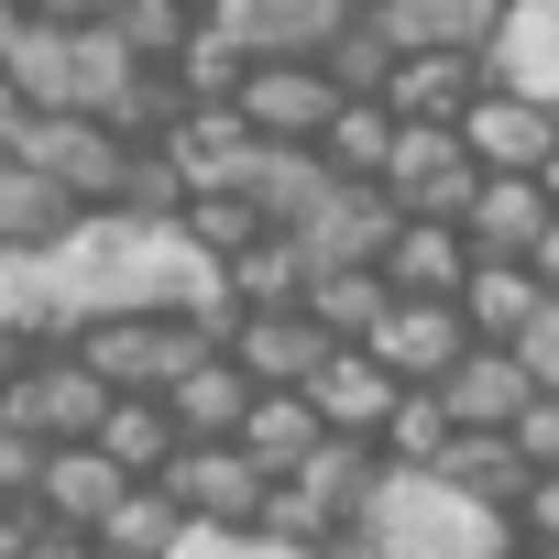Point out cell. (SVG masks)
<instances>
[{
    "label": "cell",
    "mask_w": 559,
    "mask_h": 559,
    "mask_svg": "<svg viewBox=\"0 0 559 559\" xmlns=\"http://www.w3.org/2000/svg\"><path fill=\"white\" fill-rule=\"evenodd\" d=\"M0 78H12L34 110H88V121H110V110H121V88H132L143 67H132V45L99 23V34H34Z\"/></svg>",
    "instance_id": "obj_1"
},
{
    "label": "cell",
    "mask_w": 559,
    "mask_h": 559,
    "mask_svg": "<svg viewBox=\"0 0 559 559\" xmlns=\"http://www.w3.org/2000/svg\"><path fill=\"white\" fill-rule=\"evenodd\" d=\"M67 352H78L110 395H176V384H187L219 341H209L198 319H88Z\"/></svg>",
    "instance_id": "obj_2"
},
{
    "label": "cell",
    "mask_w": 559,
    "mask_h": 559,
    "mask_svg": "<svg viewBox=\"0 0 559 559\" xmlns=\"http://www.w3.org/2000/svg\"><path fill=\"white\" fill-rule=\"evenodd\" d=\"M165 493H176L187 526H209V537H263V493H274V472H252L241 439H187L176 472H165Z\"/></svg>",
    "instance_id": "obj_3"
},
{
    "label": "cell",
    "mask_w": 559,
    "mask_h": 559,
    "mask_svg": "<svg viewBox=\"0 0 559 559\" xmlns=\"http://www.w3.org/2000/svg\"><path fill=\"white\" fill-rule=\"evenodd\" d=\"M23 165L56 176L78 209H121V187H132V143H121L110 121H88V110H45L34 143H23Z\"/></svg>",
    "instance_id": "obj_4"
},
{
    "label": "cell",
    "mask_w": 559,
    "mask_h": 559,
    "mask_svg": "<svg viewBox=\"0 0 559 559\" xmlns=\"http://www.w3.org/2000/svg\"><path fill=\"white\" fill-rule=\"evenodd\" d=\"M110 406H121V395H110V384H99V373H88L67 341H56V352L23 373V395L0 406V417H12V428H34L45 450H88V439L110 428Z\"/></svg>",
    "instance_id": "obj_5"
},
{
    "label": "cell",
    "mask_w": 559,
    "mask_h": 559,
    "mask_svg": "<svg viewBox=\"0 0 559 559\" xmlns=\"http://www.w3.org/2000/svg\"><path fill=\"white\" fill-rule=\"evenodd\" d=\"M352 23H362V0H230V12H219V34L252 67H319Z\"/></svg>",
    "instance_id": "obj_6"
},
{
    "label": "cell",
    "mask_w": 559,
    "mask_h": 559,
    "mask_svg": "<svg viewBox=\"0 0 559 559\" xmlns=\"http://www.w3.org/2000/svg\"><path fill=\"white\" fill-rule=\"evenodd\" d=\"M395 230H406V209H395L384 187H330V198H319V219L297 230V252H308V286H319V274H384Z\"/></svg>",
    "instance_id": "obj_7"
},
{
    "label": "cell",
    "mask_w": 559,
    "mask_h": 559,
    "mask_svg": "<svg viewBox=\"0 0 559 559\" xmlns=\"http://www.w3.org/2000/svg\"><path fill=\"white\" fill-rule=\"evenodd\" d=\"M362 352H373V362H384L395 384L439 395V384H450V373H461V362H472L483 341H472V319H461L450 297H395V319H384V330H373Z\"/></svg>",
    "instance_id": "obj_8"
},
{
    "label": "cell",
    "mask_w": 559,
    "mask_h": 559,
    "mask_svg": "<svg viewBox=\"0 0 559 559\" xmlns=\"http://www.w3.org/2000/svg\"><path fill=\"white\" fill-rule=\"evenodd\" d=\"M230 110H241L274 154H319V143H330V121H341L352 99L330 88V67H252V88H241Z\"/></svg>",
    "instance_id": "obj_9"
},
{
    "label": "cell",
    "mask_w": 559,
    "mask_h": 559,
    "mask_svg": "<svg viewBox=\"0 0 559 559\" xmlns=\"http://www.w3.org/2000/svg\"><path fill=\"white\" fill-rule=\"evenodd\" d=\"M263 154H274V143H263L241 110H187V121L165 132V165L187 176V198H252Z\"/></svg>",
    "instance_id": "obj_10"
},
{
    "label": "cell",
    "mask_w": 559,
    "mask_h": 559,
    "mask_svg": "<svg viewBox=\"0 0 559 559\" xmlns=\"http://www.w3.org/2000/svg\"><path fill=\"white\" fill-rule=\"evenodd\" d=\"M330 352H341V341L319 330V308H241V330H230V362H241L263 395H308Z\"/></svg>",
    "instance_id": "obj_11"
},
{
    "label": "cell",
    "mask_w": 559,
    "mask_h": 559,
    "mask_svg": "<svg viewBox=\"0 0 559 559\" xmlns=\"http://www.w3.org/2000/svg\"><path fill=\"white\" fill-rule=\"evenodd\" d=\"M472 187H483V165H472V143H461V132H395L384 198H395L406 219H461V209H472Z\"/></svg>",
    "instance_id": "obj_12"
},
{
    "label": "cell",
    "mask_w": 559,
    "mask_h": 559,
    "mask_svg": "<svg viewBox=\"0 0 559 559\" xmlns=\"http://www.w3.org/2000/svg\"><path fill=\"white\" fill-rule=\"evenodd\" d=\"M461 143H472V165H483V176H548V154H559V110H548V99H515V88H493V78H483V99H472Z\"/></svg>",
    "instance_id": "obj_13"
},
{
    "label": "cell",
    "mask_w": 559,
    "mask_h": 559,
    "mask_svg": "<svg viewBox=\"0 0 559 559\" xmlns=\"http://www.w3.org/2000/svg\"><path fill=\"white\" fill-rule=\"evenodd\" d=\"M406 395H417V384H395L373 352H330V362H319V384H308L319 428H330V439H373V450H384V417H395Z\"/></svg>",
    "instance_id": "obj_14"
},
{
    "label": "cell",
    "mask_w": 559,
    "mask_h": 559,
    "mask_svg": "<svg viewBox=\"0 0 559 559\" xmlns=\"http://www.w3.org/2000/svg\"><path fill=\"white\" fill-rule=\"evenodd\" d=\"M121 493H132V472L88 439V450H45V483H34V515L45 526H78V537H99L110 515H121Z\"/></svg>",
    "instance_id": "obj_15"
},
{
    "label": "cell",
    "mask_w": 559,
    "mask_h": 559,
    "mask_svg": "<svg viewBox=\"0 0 559 559\" xmlns=\"http://www.w3.org/2000/svg\"><path fill=\"white\" fill-rule=\"evenodd\" d=\"M548 187L537 176H483L472 187V209H461V230H472V252L483 263H537V241H548Z\"/></svg>",
    "instance_id": "obj_16"
},
{
    "label": "cell",
    "mask_w": 559,
    "mask_h": 559,
    "mask_svg": "<svg viewBox=\"0 0 559 559\" xmlns=\"http://www.w3.org/2000/svg\"><path fill=\"white\" fill-rule=\"evenodd\" d=\"M439 406H450L461 428H526V417L548 406V384L526 373V352H472V362L439 384Z\"/></svg>",
    "instance_id": "obj_17"
},
{
    "label": "cell",
    "mask_w": 559,
    "mask_h": 559,
    "mask_svg": "<svg viewBox=\"0 0 559 559\" xmlns=\"http://www.w3.org/2000/svg\"><path fill=\"white\" fill-rule=\"evenodd\" d=\"M78 219H88V209H78L56 176H34L23 154H0V252H45V263H56Z\"/></svg>",
    "instance_id": "obj_18"
},
{
    "label": "cell",
    "mask_w": 559,
    "mask_h": 559,
    "mask_svg": "<svg viewBox=\"0 0 559 559\" xmlns=\"http://www.w3.org/2000/svg\"><path fill=\"white\" fill-rule=\"evenodd\" d=\"M472 263H483V252H472V230H461V219H406V230H395V252H384V286H395V297H450V308H461Z\"/></svg>",
    "instance_id": "obj_19"
},
{
    "label": "cell",
    "mask_w": 559,
    "mask_h": 559,
    "mask_svg": "<svg viewBox=\"0 0 559 559\" xmlns=\"http://www.w3.org/2000/svg\"><path fill=\"white\" fill-rule=\"evenodd\" d=\"M483 78L515 88V99H548V110H559V0H515L504 34H493V56H483Z\"/></svg>",
    "instance_id": "obj_20"
},
{
    "label": "cell",
    "mask_w": 559,
    "mask_h": 559,
    "mask_svg": "<svg viewBox=\"0 0 559 559\" xmlns=\"http://www.w3.org/2000/svg\"><path fill=\"white\" fill-rule=\"evenodd\" d=\"M384 23H395V45L406 56H493V34H504V0H384Z\"/></svg>",
    "instance_id": "obj_21"
},
{
    "label": "cell",
    "mask_w": 559,
    "mask_h": 559,
    "mask_svg": "<svg viewBox=\"0 0 559 559\" xmlns=\"http://www.w3.org/2000/svg\"><path fill=\"white\" fill-rule=\"evenodd\" d=\"M472 99H483V67H472V56H406L395 88H384V110H395L406 132H461Z\"/></svg>",
    "instance_id": "obj_22"
},
{
    "label": "cell",
    "mask_w": 559,
    "mask_h": 559,
    "mask_svg": "<svg viewBox=\"0 0 559 559\" xmlns=\"http://www.w3.org/2000/svg\"><path fill=\"white\" fill-rule=\"evenodd\" d=\"M439 483H450V493H472V504H493V515H515V493L537 483V461H526V439H515V428H461V439H450V461H439Z\"/></svg>",
    "instance_id": "obj_23"
},
{
    "label": "cell",
    "mask_w": 559,
    "mask_h": 559,
    "mask_svg": "<svg viewBox=\"0 0 559 559\" xmlns=\"http://www.w3.org/2000/svg\"><path fill=\"white\" fill-rule=\"evenodd\" d=\"M537 308H548L537 263H472V286H461V319H472L483 352H515V341L537 330Z\"/></svg>",
    "instance_id": "obj_24"
},
{
    "label": "cell",
    "mask_w": 559,
    "mask_h": 559,
    "mask_svg": "<svg viewBox=\"0 0 559 559\" xmlns=\"http://www.w3.org/2000/svg\"><path fill=\"white\" fill-rule=\"evenodd\" d=\"M252 395H263V384H252V373H241L230 352H209V362H198V373H187V384H176L165 406H176V428H187V439H241Z\"/></svg>",
    "instance_id": "obj_25"
},
{
    "label": "cell",
    "mask_w": 559,
    "mask_h": 559,
    "mask_svg": "<svg viewBox=\"0 0 559 559\" xmlns=\"http://www.w3.org/2000/svg\"><path fill=\"white\" fill-rule=\"evenodd\" d=\"M99 450H110L132 483H165V472H176V450H187V428H176V406H165V395H121V406H110V428H99Z\"/></svg>",
    "instance_id": "obj_26"
},
{
    "label": "cell",
    "mask_w": 559,
    "mask_h": 559,
    "mask_svg": "<svg viewBox=\"0 0 559 559\" xmlns=\"http://www.w3.org/2000/svg\"><path fill=\"white\" fill-rule=\"evenodd\" d=\"M187 537H198V526H187V504H176L165 483H132V493H121V515L99 526V559H176Z\"/></svg>",
    "instance_id": "obj_27"
},
{
    "label": "cell",
    "mask_w": 559,
    "mask_h": 559,
    "mask_svg": "<svg viewBox=\"0 0 559 559\" xmlns=\"http://www.w3.org/2000/svg\"><path fill=\"white\" fill-rule=\"evenodd\" d=\"M395 132H406V121H395L384 99H352V110L330 121V143H319V165H330L341 187H384V165H395Z\"/></svg>",
    "instance_id": "obj_28"
},
{
    "label": "cell",
    "mask_w": 559,
    "mask_h": 559,
    "mask_svg": "<svg viewBox=\"0 0 559 559\" xmlns=\"http://www.w3.org/2000/svg\"><path fill=\"white\" fill-rule=\"evenodd\" d=\"M319 439H330V428H319L308 395H252V417H241V450H252V472H274V483H286Z\"/></svg>",
    "instance_id": "obj_29"
},
{
    "label": "cell",
    "mask_w": 559,
    "mask_h": 559,
    "mask_svg": "<svg viewBox=\"0 0 559 559\" xmlns=\"http://www.w3.org/2000/svg\"><path fill=\"white\" fill-rule=\"evenodd\" d=\"M110 34L132 45V67H154V78H176V56L209 34V12H187V0H121L110 12Z\"/></svg>",
    "instance_id": "obj_30"
},
{
    "label": "cell",
    "mask_w": 559,
    "mask_h": 559,
    "mask_svg": "<svg viewBox=\"0 0 559 559\" xmlns=\"http://www.w3.org/2000/svg\"><path fill=\"white\" fill-rule=\"evenodd\" d=\"M319 67H330V88H341V99H384V88H395V67H406V45H395V23H384V12H362Z\"/></svg>",
    "instance_id": "obj_31"
},
{
    "label": "cell",
    "mask_w": 559,
    "mask_h": 559,
    "mask_svg": "<svg viewBox=\"0 0 559 559\" xmlns=\"http://www.w3.org/2000/svg\"><path fill=\"white\" fill-rule=\"evenodd\" d=\"M308 308H319V330H330L341 352H362V341L395 319V286H384V274H319V286H308Z\"/></svg>",
    "instance_id": "obj_32"
},
{
    "label": "cell",
    "mask_w": 559,
    "mask_h": 559,
    "mask_svg": "<svg viewBox=\"0 0 559 559\" xmlns=\"http://www.w3.org/2000/svg\"><path fill=\"white\" fill-rule=\"evenodd\" d=\"M230 297H241V308H308V252H297V230H263V241L230 263Z\"/></svg>",
    "instance_id": "obj_33"
},
{
    "label": "cell",
    "mask_w": 559,
    "mask_h": 559,
    "mask_svg": "<svg viewBox=\"0 0 559 559\" xmlns=\"http://www.w3.org/2000/svg\"><path fill=\"white\" fill-rule=\"evenodd\" d=\"M330 187H341V176H330L319 154H263V176H252V209H263L274 230H308Z\"/></svg>",
    "instance_id": "obj_34"
},
{
    "label": "cell",
    "mask_w": 559,
    "mask_h": 559,
    "mask_svg": "<svg viewBox=\"0 0 559 559\" xmlns=\"http://www.w3.org/2000/svg\"><path fill=\"white\" fill-rule=\"evenodd\" d=\"M176 88H187V110H230V99L252 88V56H241V45H230L219 23H209V34H198V45L176 56Z\"/></svg>",
    "instance_id": "obj_35"
},
{
    "label": "cell",
    "mask_w": 559,
    "mask_h": 559,
    "mask_svg": "<svg viewBox=\"0 0 559 559\" xmlns=\"http://www.w3.org/2000/svg\"><path fill=\"white\" fill-rule=\"evenodd\" d=\"M176 230H187V252H209V263H219V274H230V263H241V252H252V241H263V230H274V219H263V209H252V198H198V209H187V219H176Z\"/></svg>",
    "instance_id": "obj_36"
},
{
    "label": "cell",
    "mask_w": 559,
    "mask_h": 559,
    "mask_svg": "<svg viewBox=\"0 0 559 559\" xmlns=\"http://www.w3.org/2000/svg\"><path fill=\"white\" fill-rule=\"evenodd\" d=\"M450 439H461V417H450L439 395H406V406L384 417V461H395V472H439Z\"/></svg>",
    "instance_id": "obj_37"
},
{
    "label": "cell",
    "mask_w": 559,
    "mask_h": 559,
    "mask_svg": "<svg viewBox=\"0 0 559 559\" xmlns=\"http://www.w3.org/2000/svg\"><path fill=\"white\" fill-rule=\"evenodd\" d=\"M515 548H526V559H559V472H537V483L515 493Z\"/></svg>",
    "instance_id": "obj_38"
},
{
    "label": "cell",
    "mask_w": 559,
    "mask_h": 559,
    "mask_svg": "<svg viewBox=\"0 0 559 559\" xmlns=\"http://www.w3.org/2000/svg\"><path fill=\"white\" fill-rule=\"evenodd\" d=\"M34 483H45V439L0 417V504H34Z\"/></svg>",
    "instance_id": "obj_39"
},
{
    "label": "cell",
    "mask_w": 559,
    "mask_h": 559,
    "mask_svg": "<svg viewBox=\"0 0 559 559\" xmlns=\"http://www.w3.org/2000/svg\"><path fill=\"white\" fill-rule=\"evenodd\" d=\"M515 352H526V373H537V384H548V395H559V297H548V308H537V330H526V341H515Z\"/></svg>",
    "instance_id": "obj_40"
},
{
    "label": "cell",
    "mask_w": 559,
    "mask_h": 559,
    "mask_svg": "<svg viewBox=\"0 0 559 559\" xmlns=\"http://www.w3.org/2000/svg\"><path fill=\"white\" fill-rule=\"evenodd\" d=\"M110 12H121V0H34V23H45V34H99Z\"/></svg>",
    "instance_id": "obj_41"
},
{
    "label": "cell",
    "mask_w": 559,
    "mask_h": 559,
    "mask_svg": "<svg viewBox=\"0 0 559 559\" xmlns=\"http://www.w3.org/2000/svg\"><path fill=\"white\" fill-rule=\"evenodd\" d=\"M34 121H45V110H34L12 78H0V154H23V143H34Z\"/></svg>",
    "instance_id": "obj_42"
},
{
    "label": "cell",
    "mask_w": 559,
    "mask_h": 559,
    "mask_svg": "<svg viewBox=\"0 0 559 559\" xmlns=\"http://www.w3.org/2000/svg\"><path fill=\"white\" fill-rule=\"evenodd\" d=\"M45 362V341H23V330H0V406H12L23 395V373Z\"/></svg>",
    "instance_id": "obj_43"
},
{
    "label": "cell",
    "mask_w": 559,
    "mask_h": 559,
    "mask_svg": "<svg viewBox=\"0 0 559 559\" xmlns=\"http://www.w3.org/2000/svg\"><path fill=\"white\" fill-rule=\"evenodd\" d=\"M515 439H526V461H537V472H559V395H548V406H537Z\"/></svg>",
    "instance_id": "obj_44"
},
{
    "label": "cell",
    "mask_w": 559,
    "mask_h": 559,
    "mask_svg": "<svg viewBox=\"0 0 559 559\" xmlns=\"http://www.w3.org/2000/svg\"><path fill=\"white\" fill-rule=\"evenodd\" d=\"M23 559H99V537H78V526H34Z\"/></svg>",
    "instance_id": "obj_45"
},
{
    "label": "cell",
    "mask_w": 559,
    "mask_h": 559,
    "mask_svg": "<svg viewBox=\"0 0 559 559\" xmlns=\"http://www.w3.org/2000/svg\"><path fill=\"white\" fill-rule=\"evenodd\" d=\"M34 34H45V23H34V0H0V67H12Z\"/></svg>",
    "instance_id": "obj_46"
},
{
    "label": "cell",
    "mask_w": 559,
    "mask_h": 559,
    "mask_svg": "<svg viewBox=\"0 0 559 559\" xmlns=\"http://www.w3.org/2000/svg\"><path fill=\"white\" fill-rule=\"evenodd\" d=\"M34 526H45L34 504H0V559H23V548H34Z\"/></svg>",
    "instance_id": "obj_47"
},
{
    "label": "cell",
    "mask_w": 559,
    "mask_h": 559,
    "mask_svg": "<svg viewBox=\"0 0 559 559\" xmlns=\"http://www.w3.org/2000/svg\"><path fill=\"white\" fill-rule=\"evenodd\" d=\"M241 559H341V548H297V537H241Z\"/></svg>",
    "instance_id": "obj_48"
},
{
    "label": "cell",
    "mask_w": 559,
    "mask_h": 559,
    "mask_svg": "<svg viewBox=\"0 0 559 559\" xmlns=\"http://www.w3.org/2000/svg\"><path fill=\"white\" fill-rule=\"evenodd\" d=\"M537 286L559 297V219H548V241H537Z\"/></svg>",
    "instance_id": "obj_49"
},
{
    "label": "cell",
    "mask_w": 559,
    "mask_h": 559,
    "mask_svg": "<svg viewBox=\"0 0 559 559\" xmlns=\"http://www.w3.org/2000/svg\"><path fill=\"white\" fill-rule=\"evenodd\" d=\"M537 187H548V209H559V154H548V176H537Z\"/></svg>",
    "instance_id": "obj_50"
},
{
    "label": "cell",
    "mask_w": 559,
    "mask_h": 559,
    "mask_svg": "<svg viewBox=\"0 0 559 559\" xmlns=\"http://www.w3.org/2000/svg\"><path fill=\"white\" fill-rule=\"evenodd\" d=\"M504 12H515V0H504Z\"/></svg>",
    "instance_id": "obj_51"
},
{
    "label": "cell",
    "mask_w": 559,
    "mask_h": 559,
    "mask_svg": "<svg viewBox=\"0 0 559 559\" xmlns=\"http://www.w3.org/2000/svg\"><path fill=\"white\" fill-rule=\"evenodd\" d=\"M187 12H198V0H187Z\"/></svg>",
    "instance_id": "obj_52"
}]
</instances>
